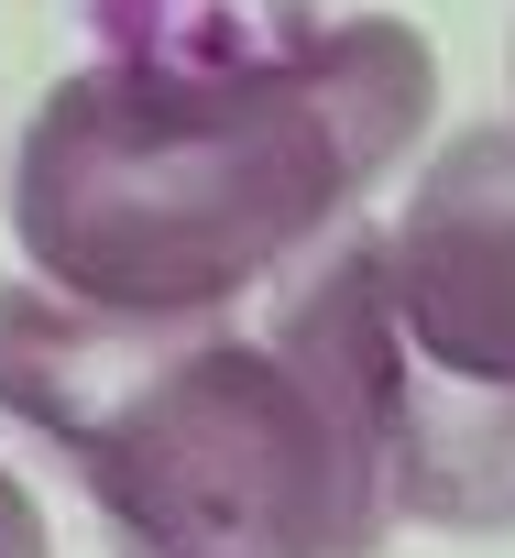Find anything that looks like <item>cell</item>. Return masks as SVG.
<instances>
[{"label": "cell", "instance_id": "6da1fadb", "mask_svg": "<svg viewBox=\"0 0 515 558\" xmlns=\"http://www.w3.org/2000/svg\"><path fill=\"white\" fill-rule=\"evenodd\" d=\"M0 416L67 449L110 558H373L406 525L384 230L297 252L252 329L0 286Z\"/></svg>", "mask_w": 515, "mask_h": 558}, {"label": "cell", "instance_id": "7a4b0ae2", "mask_svg": "<svg viewBox=\"0 0 515 558\" xmlns=\"http://www.w3.org/2000/svg\"><path fill=\"white\" fill-rule=\"evenodd\" d=\"M439 56L362 12L286 56L165 66L99 56L56 77L12 154V230L45 286L121 318H219L319 252L417 154Z\"/></svg>", "mask_w": 515, "mask_h": 558}, {"label": "cell", "instance_id": "3957f363", "mask_svg": "<svg viewBox=\"0 0 515 558\" xmlns=\"http://www.w3.org/2000/svg\"><path fill=\"white\" fill-rule=\"evenodd\" d=\"M395 514L515 536V121L450 132L384 219Z\"/></svg>", "mask_w": 515, "mask_h": 558}, {"label": "cell", "instance_id": "277c9868", "mask_svg": "<svg viewBox=\"0 0 515 558\" xmlns=\"http://www.w3.org/2000/svg\"><path fill=\"white\" fill-rule=\"evenodd\" d=\"M0 558H56V536H45V504L23 493V471H0Z\"/></svg>", "mask_w": 515, "mask_h": 558}]
</instances>
